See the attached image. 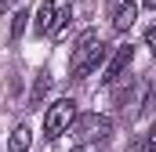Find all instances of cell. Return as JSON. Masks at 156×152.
Returning <instances> with one entry per match:
<instances>
[{"label": "cell", "instance_id": "1", "mask_svg": "<svg viewBox=\"0 0 156 152\" xmlns=\"http://www.w3.org/2000/svg\"><path fill=\"white\" fill-rule=\"evenodd\" d=\"M102 58H105V43L94 36V33H83L80 43L73 47V58H69V76L73 80H83L91 69L102 65Z\"/></svg>", "mask_w": 156, "mask_h": 152}, {"label": "cell", "instance_id": "2", "mask_svg": "<svg viewBox=\"0 0 156 152\" xmlns=\"http://www.w3.org/2000/svg\"><path fill=\"white\" fill-rule=\"evenodd\" d=\"M76 123V102L73 98H58L51 109H47V116H44V138H58V134H66L69 127Z\"/></svg>", "mask_w": 156, "mask_h": 152}, {"label": "cell", "instance_id": "3", "mask_svg": "<svg viewBox=\"0 0 156 152\" xmlns=\"http://www.w3.org/2000/svg\"><path fill=\"white\" fill-rule=\"evenodd\" d=\"M134 62V47L127 43V47H116V54H113V62L105 65V76H102V83H116L120 76L127 73V65Z\"/></svg>", "mask_w": 156, "mask_h": 152}, {"label": "cell", "instance_id": "4", "mask_svg": "<svg viewBox=\"0 0 156 152\" xmlns=\"http://www.w3.org/2000/svg\"><path fill=\"white\" fill-rule=\"evenodd\" d=\"M109 119L105 116H83L80 119V138H87V141H105L109 138Z\"/></svg>", "mask_w": 156, "mask_h": 152}, {"label": "cell", "instance_id": "5", "mask_svg": "<svg viewBox=\"0 0 156 152\" xmlns=\"http://www.w3.org/2000/svg\"><path fill=\"white\" fill-rule=\"evenodd\" d=\"M134 18H138V4L134 0H120L113 7V29H120V33H127L134 26Z\"/></svg>", "mask_w": 156, "mask_h": 152}, {"label": "cell", "instance_id": "6", "mask_svg": "<svg viewBox=\"0 0 156 152\" xmlns=\"http://www.w3.org/2000/svg\"><path fill=\"white\" fill-rule=\"evenodd\" d=\"M33 29H37V36L55 33V4H51V0H40L37 15H33Z\"/></svg>", "mask_w": 156, "mask_h": 152}, {"label": "cell", "instance_id": "7", "mask_svg": "<svg viewBox=\"0 0 156 152\" xmlns=\"http://www.w3.org/2000/svg\"><path fill=\"white\" fill-rule=\"evenodd\" d=\"M33 145V130L22 123V127H15V134H11V152H26Z\"/></svg>", "mask_w": 156, "mask_h": 152}, {"label": "cell", "instance_id": "8", "mask_svg": "<svg viewBox=\"0 0 156 152\" xmlns=\"http://www.w3.org/2000/svg\"><path fill=\"white\" fill-rule=\"evenodd\" d=\"M69 22H73V7H69V4H66V7H62V11H55V33H58V29H66V26H69Z\"/></svg>", "mask_w": 156, "mask_h": 152}, {"label": "cell", "instance_id": "9", "mask_svg": "<svg viewBox=\"0 0 156 152\" xmlns=\"http://www.w3.org/2000/svg\"><path fill=\"white\" fill-rule=\"evenodd\" d=\"M26 11H15V18H11V36H22V29H26Z\"/></svg>", "mask_w": 156, "mask_h": 152}, {"label": "cell", "instance_id": "10", "mask_svg": "<svg viewBox=\"0 0 156 152\" xmlns=\"http://www.w3.org/2000/svg\"><path fill=\"white\" fill-rule=\"evenodd\" d=\"M44 91H47V76H40L37 83H33V94H29V102H33V105H40V98H44Z\"/></svg>", "mask_w": 156, "mask_h": 152}, {"label": "cell", "instance_id": "11", "mask_svg": "<svg viewBox=\"0 0 156 152\" xmlns=\"http://www.w3.org/2000/svg\"><path fill=\"white\" fill-rule=\"evenodd\" d=\"M145 43H149V47L156 51V29H145Z\"/></svg>", "mask_w": 156, "mask_h": 152}, {"label": "cell", "instance_id": "12", "mask_svg": "<svg viewBox=\"0 0 156 152\" xmlns=\"http://www.w3.org/2000/svg\"><path fill=\"white\" fill-rule=\"evenodd\" d=\"M7 4H11V0H0V15H4V11H7Z\"/></svg>", "mask_w": 156, "mask_h": 152}, {"label": "cell", "instance_id": "13", "mask_svg": "<svg viewBox=\"0 0 156 152\" xmlns=\"http://www.w3.org/2000/svg\"><path fill=\"white\" fill-rule=\"evenodd\" d=\"M142 7H156V0H142Z\"/></svg>", "mask_w": 156, "mask_h": 152}, {"label": "cell", "instance_id": "14", "mask_svg": "<svg viewBox=\"0 0 156 152\" xmlns=\"http://www.w3.org/2000/svg\"><path fill=\"white\" fill-rule=\"evenodd\" d=\"M69 152H87V149H69Z\"/></svg>", "mask_w": 156, "mask_h": 152}]
</instances>
